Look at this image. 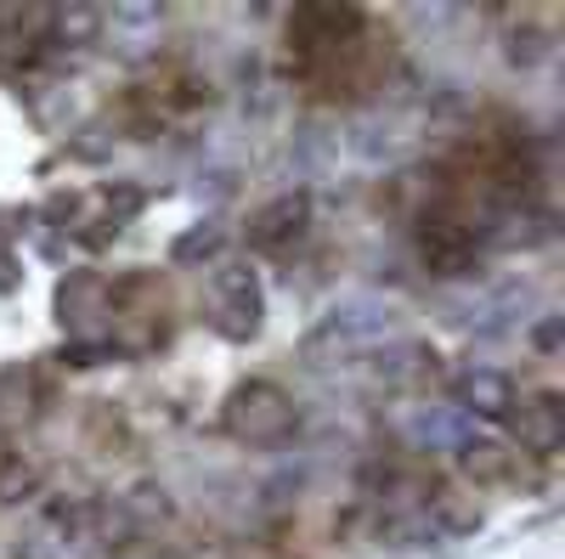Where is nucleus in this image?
<instances>
[{
	"label": "nucleus",
	"mask_w": 565,
	"mask_h": 559,
	"mask_svg": "<svg viewBox=\"0 0 565 559\" xmlns=\"http://www.w3.org/2000/svg\"><path fill=\"white\" fill-rule=\"evenodd\" d=\"M226 430L244 436V441H282L295 430V407L277 385H244L238 396L226 401Z\"/></svg>",
	"instance_id": "obj_1"
},
{
	"label": "nucleus",
	"mask_w": 565,
	"mask_h": 559,
	"mask_svg": "<svg viewBox=\"0 0 565 559\" xmlns=\"http://www.w3.org/2000/svg\"><path fill=\"white\" fill-rule=\"evenodd\" d=\"M215 294H221V300L210 305L215 329H221V334H232V340L255 334V322H260V300H255V277H249V266L221 271V289H215Z\"/></svg>",
	"instance_id": "obj_2"
},
{
	"label": "nucleus",
	"mask_w": 565,
	"mask_h": 559,
	"mask_svg": "<svg viewBox=\"0 0 565 559\" xmlns=\"http://www.w3.org/2000/svg\"><path fill=\"white\" fill-rule=\"evenodd\" d=\"M458 396H463V407H476L481 418H503V412H514V385L503 379V373H492V367L469 373Z\"/></svg>",
	"instance_id": "obj_3"
},
{
	"label": "nucleus",
	"mask_w": 565,
	"mask_h": 559,
	"mask_svg": "<svg viewBox=\"0 0 565 559\" xmlns=\"http://www.w3.org/2000/svg\"><path fill=\"white\" fill-rule=\"evenodd\" d=\"M413 441L418 447H463L469 441V424H463L458 412H447V407H430V412L413 418Z\"/></svg>",
	"instance_id": "obj_4"
},
{
	"label": "nucleus",
	"mask_w": 565,
	"mask_h": 559,
	"mask_svg": "<svg viewBox=\"0 0 565 559\" xmlns=\"http://www.w3.org/2000/svg\"><path fill=\"white\" fill-rule=\"evenodd\" d=\"M521 436H526L537 452H554V447H559V407H554V396H543V401L521 418Z\"/></svg>",
	"instance_id": "obj_5"
},
{
	"label": "nucleus",
	"mask_w": 565,
	"mask_h": 559,
	"mask_svg": "<svg viewBox=\"0 0 565 559\" xmlns=\"http://www.w3.org/2000/svg\"><path fill=\"white\" fill-rule=\"evenodd\" d=\"M463 470H476V475H503L509 470V452L492 447V441H463Z\"/></svg>",
	"instance_id": "obj_6"
}]
</instances>
